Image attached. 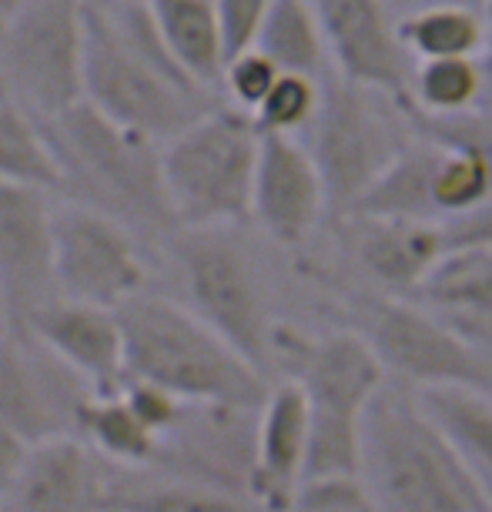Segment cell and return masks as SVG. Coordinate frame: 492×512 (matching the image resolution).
Listing matches in <instances>:
<instances>
[{
  "instance_id": "cell-1",
  "label": "cell",
  "mask_w": 492,
  "mask_h": 512,
  "mask_svg": "<svg viewBox=\"0 0 492 512\" xmlns=\"http://www.w3.org/2000/svg\"><path fill=\"white\" fill-rule=\"evenodd\" d=\"M365 469L379 512H492L489 492L412 385L389 379L365 412Z\"/></svg>"
},
{
  "instance_id": "cell-2",
  "label": "cell",
  "mask_w": 492,
  "mask_h": 512,
  "mask_svg": "<svg viewBox=\"0 0 492 512\" xmlns=\"http://www.w3.org/2000/svg\"><path fill=\"white\" fill-rule=\"evenodd\" d=\"M41 124L61 161L67 201L118 218L134 235L178 231L164 185L161 141L121 128L88 101Z\"/></svg>"
},
{
  "instance_id": "cell-3",
  "label": "cell",
  "mask_w": 492,
  "mask_h": 512,
  "mask_svg": "<svg viewBox=\"0 0 492 512\" xmlns=\"http://www.w3.org/2000/svg\"><path fill=\"white\" fill-rule=\"evenodd\" d=\"M128 349V379L164 385L188 405L262 409L268 375L221 338L215 328L164 295L138 292L118 305Z\"/></svg>"
},
{
  "instance_id": "cell-4",
  "label": "cell",
  "mask_w": 492,
  "mask_h": 512,
  "mask_svg": "<svg viewBox=\"0 0 492 512\" xmlns=\"http://www.w3.org/2000/svg\"><path fill=\"white\" fill-rule=\"evenodd\" d=\"M262 131L252 114L215 104L161 144L164 185L178 228H235L252 221Z\"/></svg>"
},
{
  "instance_id": "cell-5",
  "label": "cell",
  "mask_w": 492,
  "mask_h": 512,
  "mask_svg": "<svg viewBox=\"0 0 492 512\" xmlns=\"http://www.w3.org/2000/svg\"><path fill=\"white\" fill-rule=\"evenodd\" d=\"M335 318L359 332L379 355L389 379L412 389L469 385L492 389V365L466 335L439 322L426 305H412L405 295L379 288L335 285Z\"/></svg>"
},
{
  "instance_id": "cell-6",
  "label": "cell",
  "mask_w": 492,
  "mask_h": 512,
  "mask_svg": "<svg viewBox=\"0 0 492 512\" xmlns=\"http://www.w3.org/2000/svg\"><path fill=\"white\" fill-rule=\"evenodd\" d=\"M88 11V41H84V101L121 128L168 141L201 114L218 104L215 94L181 84L154 67L128 37L118 31L108 11Z\"/></svg>"
},
{
  "instance_id": "cell-7",
  "label": "cell",
  "mask_w": 492,
  "mask_h": 512,
  "mask_svg": "<svg viewBox=\"0 0 492 512\" xmlns=\"http://www.w3.org/2000/svg\"><path fill=\"white\" fill-rule=\"evenodd\" d=\"M88 11L81 0H24L0 21V91L37 121L84 101Z\"/></svg>"
},
{
  "instance_id": "cell-8",
  "label": "cell",
  "mask_w": 492,
  "mask_h": 512,
  "mask_svg": "<svg viewBox=\"0 0 492 512\" xmlns=\"http://www.w3.org/2000/svg\"><path fill=\"white\" fill-rule=\"evenodd\" d=\"M171 248L191 312L255 369L272 372L275 322L268 318L262 282L245 248L228 235V228H178Z\"/></svg>"
},
{
  "instance_id": "cell-9",
  "label": "cell",
  "mask_w": 492,
  "mask_h": 512,
  "mask_svg": "<svg viewBox=\"0 0 492 512\" xmlns=\"http://www.w3.org/2000/svg\"><path fill=\"white\" fill-rule=\"evenodd\" d=\"M389 101L339 74L322 77V108L308 128V151L322 171L332 218L349 215L409 141L382 111Z\"/></svg>"
},
{
  "instance_id": "cell-10",
  "label": "cell",
  "mask_w": 492,
  "mask_h": 512,
  "mask_svg": "<svg viewBox=\"0 0 492 512\" xmlns=\"http://www.w3.org/2000/svg\"><path fill=\"white\" fill-rule=\"evenodd\" d=\"M54 275L61 298L101 308H118L148 285L138 235L77 201L54 211Z\"/></svg>"
},
{
  "instance_id": "cell-11",
  "label": "cell",
  "mask_w": 492,
  "mask_h": 512,
  "mask_svg": "<svg viewBox=\"0 0 492 512\" xmlns=\"http://www.w3.org/2000/svg\"><path fill=\"white\" fill-rule=\"evenodd\" d=\"M272 365L302 385L312 412L345 419H365L372 399L389 382V372L372 345L345 325L322 335L275 325Z\"/></svg>"
},
{
  "instance_id": "cell-12",
  "label": "cell",
  "mask_w": 492,
  "mask_h": 512,
  "mask_svg": "<svg viewBox=\"0 0 492 512\" xmlns=\"http://www.w3.org/2000/svg\"><path fill=\"white\" fill-rule=\"evenodd\" d=\"M54 298V211L47 208V191L0 181V318H4V335L31 342V322Z\"/></svg>"
},
{
  "instance_id": "cell-13",
  "label": "cell",
  "mask_w": 492,
  "mask_h": 512,
  "mask_svg": "<svg viewBox=\"0 0 492 512\" xmlns=\"http://www.w3.org/2000/svg\"><path fill=\"white\" fill-rule=\"evenodd\" d=\"M322 24L328 61L352 84L409 104L416 57L399 37V21L389 17L385 0H312Z\"/></svg>"
},
{
  "instance_id": "cell-14",
  "label": "cell",
  "mask_w": 492,
  "mask_h": 512,
  "mask_svg": "<svg viewBox=\"0 0 492 512\" xmlns=\"http://www.w3.org/2000/svg\"><path fill=\"white\" fill-rule=\"evenodd\" d=\"M328 215L322 171L295 134H262L252 195V221L275 245L302 248Z\"/></svg>"
},
{
  "instance_id": "cell-15",
  "label": "cell",
  "mask_w": 492,
  "mask_h": 512,
  "mask_svg": "<svg viewBox=\"0 0 492 512\" xmlns=\"http://www.w3.org/2000/svg\"><path fill=\"white\" fill-rule=\"evenodd\" d=\"M31 342L51 352L91 392H121L128 382V349L118 308L84 305L57 295L31 322Z\"/></svg>"
},
{
  "instance_id": "cell-16",
  "label": "cell",
  "mask_w": 492,
  "mask_h": 512,
  "mask_svg": "<svg viewBox=\"0 0 492 512\" xmlns=\"http://www.w3.org/2000/svg\"><path fill=\"white\" fill-rule=\"evenodd\" d=\"M345 235V248L352 251L359 272L372 288L389 295L412 298L426 275L449 251L446 225L426 218H372L345 215L335 218Z\"/></svg>"
},
{
  "instance_id": "cell-17",
  "label": "cell",
  "mask_w": 492,
  "mask_h": 512,
  "mask_svg": "<svg viewBox=\"0 0 492 512\" xmlns=\"http://www.w3.org/2000/svg\"><path fill=\"white\" fill-rule=\"evenodd\" d=\"M312 405L298 382L285 379L268 389L255 422L252 499L265 512H288L305 486Z\"/></svg>"
},
{
  "instance_id": "cell-18",
  "label": "cell",
  "mask_w": 492,
  "mask_h": 512,
  "mask_svg": "<svg viewBox=\"0 0 492 512\" xmlns=\"http://www.w3.org/2000/svg\"><path fill=\"white\" fill-rule=\"evenodd\" d=\"M98 452L77 432L37 442L11 489L14 512H108Z\"/></svg>"
},
{
  "instance_id": "cell-19",
  "label": "cell",
  "mask_w": 492,
  "mask_h": 512,
  "mask_svg": "<svg viewBox=\"0 0 492 512\" xmlns=\"http://www.w3.org/2000/svg\"><path fill=\"white\" fill-rule=\"evenodd\" d=\"M41 359V345L11 335L0 338V419L14 425L31 446L74 432L77 405L88 399L71 385H54Z\"/></svg>"
},
{
  "instance_id": "cell-20",
  "label": "cell",
  "mask_w": 492,
  "mask_h": 512,
  "mask_svg": "<svg viewBox=\"0 0 492 512\" xmlns=\"http://www.w3.org/2000/svg\"><path fill=\"white\" fill-rule=\"evenodd\" d=\"M171 54L185 67L198 88L221 91V74L228 64L225 34H221L215 0H148Z\"/></svg>"
},
{
  "instance_id": "cell-21",
  "label": "cell",
  "mask_w": 492,
  "mask_h": 512,
  "mask_svg": "<svg viewBox=\"0 0 492 512\" xmlns=\"http://www.w3.org/2000/svg\"><path fill=\"white\" fill-rule=\"evenodd\" d=\"M426 412L446 432V439L469 462L492 502V399L486 389L469 385H439V389H416Z\"/></svg>"
},
{
  "instance_id": "cell-22",
  "label": "cell",
  "mask_w": 492,
  "mask_h": 512,
  "mask_svg": "<svg viewBox=\"0 0 492 512\" xmlns=\"http://www.w3.org/2000/svg\"><path fill=\"white\" fill-rule=\"evenodd\" d=\"M74 432L98 456L121 462V466H151L161 449V436L131 409L124 392H91L88 399L77 405Z\"/></svg>"
},
{
  "instance_id": "cell-23",
  "label": "cell",
  "mask_w": 492,
  "mask_h": 512,
  "mask_svg": "<svg viewBox=\"0 0 492 512\" xmlns=\"http://www.w3.org/2000/svg\"><path fill=\"white\" fill-rule=\"evenodd\" d=\"M0 181L57 195L64 188L61 161L44 124L0 91Z\"/></svg>"
},
{
  "instance_id": "cell-24",
  "label": "cell",
  "mask_w": 492,
  "mask_h": 512,
  "mask_svg": "<svg viewBox=\"0 0 492 512\" xmlns=\"http://www.w3.org/2000/svg\"><path fill=\"white\" fill-rule=\"evenodd\" d=\"M399 37L416 61H439V57H479L489 31L479 7L439 0L405 14L399 21Z\"/></svg>"
},
{
  "instance_id": "cell-25",
  "label": "cell",
  "mask_w": 492,
  "mask_h": 512,
  "mask_svg": "<svg viewBox=\"0 0 492 512\" xmlns=\"http://www.w3.org/2000/svg\"><path fill=\"white\" fill-rule=\"evenodd\" d=\"M412 298L426 302L429 308H439V312L489 322L492 248H449Z\"/></svg>"
},
{
  "instance_id": "cell-26",
  "label": "cell",
  "mask_w": 492,
  "mask_h": 512,
  "mask_svg": "<svg viewBox=\"0 0 492 512\" xmlns=\"http://www.w3.org/2000/svg\"><path fill=\"white\" fill-rule=\"evenodd\" d=\"M108 512H265L252 496L195 479L128 482L108 489Z\"/></svg>"
},
{
  "instance_id": "cell-27",
  "label": "cell",
  "mask_w": 492,
  "mask_h": 512,
  "mask_svg": "<svg viewBox=\"0 0 492 512\" xmlns=\"http://www.w3.org/2000/svg\"><path fill=\"white\" fill-rule=\"evenodd\" d=\"M255 47L282 71L325 77L328 47L312 0H275Z\"/></svg>"
},
{
  "instance_id": "cell-28",
  "label": "cell",
  "mask_w": 492,
  "mask_h": 512,
  "mask_svg": "<svg viewBox=\"0 0 492 512\" xmlns=\"http://www.w3.org/2000/svg\"><path fill=\"white\" fill-rule=\"evenodd\" d=\"M486 94L479 57H439V61H416L412 91L405 108L422 111L429 118H452L466 114Z\"/></svg>"
},
{
  "instance_id": "cell-29",
  "label": "cell",
  "mask_w": 492,
  "mask_h": 512,
  "mask_svg": "<svg viewBox=\"0 0 492 512\" xmlns=\"http://www.w3.org/2000/svg\"><path fill=\"white\" fill-rule=\"evenodd\" d=\"M318 108H322V77L282 71L252 118L262 134H298L312 128Z\"/></svg>"
},
{
  "instance_id": "cell-30",
  "label": "cell",
  "mask_w": 492,
  "mask_h": 512,
  "mask_svg": "<svg viewBox=\"0 0 492 512\" xmlns=\"http://www.w3.org/2000/svg\"><path fill=\"white\" fill-rule=\"evenodd\" d=\"M282 77V67H278L272 57L258 47H248L235 57H228L225 74H221V91L231 108L255 114L258 104L268 98V91L275 88V81Z\"/></svg>"
},
{
  "instance_id": "cell-31",
  "label": "cell",
  "mask_w": 492,
  "mask_h": 512,
  "mask_svg": "<svg viewBox=\"0 0 492 512\" xmlns=\"http://www.w3.org/2000/svg\"><path fill=\"white\" fill-rule=\"evenodd\" d=\"M405 118H409L412 131L426 134L432 141L466 144V148L476 151L492 171V111L472 108L466 114H452V118H429V114H422V111L405 108Z\"/></svg>"
},
{
  "instance_id": "cell-32",
  "label": "cell",
  "mask_w": 492,
  "mask_h": 512,
  "mask_svg": "<svg viewBox=\"0 0 492 512\" xmlns=\"http://www.w3.org/2000/svg\"><path fill=\"white\" fill-rule=\"evenodd\" d=\"M288 512H379V506L362 476H342L308 479Z\"/></svg>"
},
{
  "instance_id": "cell-33",
  "label": "cell",
  "mask_w": 492,
  "mask_h": 512,
  "mask_svg": "<svg viewBox=\"0 0 492 512\" xmlns=\"http://www.w3.org/2000/svg\"><path fill=\"white\" fill-rule=\"evenodd\" d=\"M272 4L275 0H215L228 57H235L258 44V34H262Z\"/></svg>"
},
{
  "instance_id": "cell-34",
  "label": "cell",
  "mask_w": 492,
  "mask_h": 512,
  "mask_svg": "<svg viewBox=\"0 0 492 512\" xmlns=\"http://www.w3.org/2000/svg\"><path fill=\"white\" fill-rule=\"evenodd\" d=\"M31 442H27L14 425H7L0 419V496H11L17 476H21Z\"/></svg>"
},
{
  "instance_id": "cell-35",
  "label": "cell",
  "mask_w": 492,
  "mask_h": 512,
  "mask_svg": "<svg viewBox=\"0 0 492 512\" xmlns=\"http://www.w3.org/2000/svg\"><path fill=\"white\" fill-rule=\"evenodd\" d=\"M479 67H482V81H486V94H492V41H486V47H482Z\"/></svg>"
},
{
  "instance_id": "cell-36",
  "label": "cell",
  "mask_w": 492,
  "mask_h": 512,
  "mask_svg": "<svg viewBox=\"0 0 492 512\" xmlns=\"http://www.w3.org/2000/svg\"><path fill=\"white\" fill-rule=\"evenodd\" d=\"M84 7H91V11H111V7H118L121 0H81Z\"/></svg>"
},
{
  "instance_id": "cell-37",
  "label": "cell",
  "mask_w": 492,
  "mask_h": 512,
  "mask_svg": "<svg viewBox=\"0 0 492 512\" xmlns=\"http://www.w3.org/2000/svg\"><path fill=\"white\" fill-rule=\"evenodd\" d=\"M479 14H482V21H486V31H489V41H492V0H482Z\"/></svg>"
},
{
  "instance_id": "cell-38",
  "label": "cell",
  "mask_w": 492,
  "mask_h": 512,
  "mask_svg": "<svg viewBox=\"0 0 492 512\" xmlns=\"http://www.w3.org/2000/svg\"><path fill=\"white\" fill-rule=\"evenodd\" d=\"M21 4H24V0H0V21H4V17L11 14V11H17Z\"/></svg>"
},
{
  "instance_id": "cell-39",
  "label": "cell",
  "mask_w": 492,
  "mask_h": 512,
  "mask_svg": "<svg viewBox=\"0 0 492 512\" xmlns=\"http://www.w3.org/2000/svg\"><path fill=\"white\" fill-rule=\"evenodd\" d=\"M459 4H469V7H482V0H459Z\"/></svg>"
}]
</instances>
